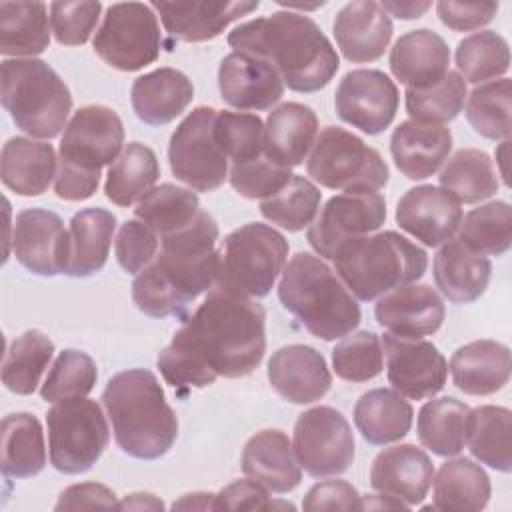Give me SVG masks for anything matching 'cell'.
<instances>
[{"mask_svg": "<svg viewBox=\"0 0 512 512\" xmlns=\"http://www.w3.org/2000/svg\"><path fill=\"white\" fill-rule=\"evenodd\" d=\"M160 238L142 220H126L114 242V254L120 268L128 274L142 272L158 254Z\"/></svg>", "mask_w": 512, "mask_h": 512, "instance_id": "cell-55", "label": "cell"}, {"mask_svg": "<svg viewBox=\"0 0 512 512\" xmlns=\"http://www.w3.org/2000/svg\"><path fill=\"white\" fill-rule=\"evenodd\" d=\"M268 490L256 480H236L214 494V510H266Z\"/></svg>", "mask_w": 512, "mask_h": 512, "instance_id": "cell-58", "label": "cell"}, {"mask_svg": "<svg viewBox=\"0 0 512 512\" xmlns=\"http://www.w3.org/2000/svg\"><path fill=\"white\" fill-rule=\"evenodd\" d=\"M434 464L416 444H396L376 454L370 466V486L398 498L408 508L420 504L432 484Z\"/></svg>", "mask_w": 512, "mask_h": 512, "instance_id": "cell-24", "label": "cell"}, {"mask_svg": "<svg viewBox=\"0 0 512 512\" xmlns=\"http://www.w3.org/2000/svg\"><path fill=\"white\" fill-rule=\"evenodd\" d=\"M376 322L394 336L422 338L440 330L446 306L428 284H406L378 298Z\"/></svg>", "mask_w": 512, "mask_h": 512, "instance_id": "cell-23", "label": "cell"}, {"mask_svg": "<svg viewBox=\"0 0 512 512\" xmlns=\"http://www.w3.org/2000/svg\"><path fill=\"white\" fill-rule=\"evenodd\" d=\"M78 508H118L114 490L98 482L72 484L62 490L54 510H78Z\"/></svg>", "mask_w": 512, "mask_h": 512, "instance_id": "cell-60", "label": "cell"}, {"mask_svg": "<svg viewBox=\"0 0 512 512\" xmlns=\"http://www.w3.org/2000/svg\"><path fill=\"white\" fill-rule=\"evenodd\" d=\"M436 288L454 304H470L478 300L492 276V264L486 256L470 252L458 240L440 246L432 262Z\"/></svg>", "mask_w": 512, "mask_h": 512, "instance_id": "cell-33", "label": "cell"}, {"mask_svg": "<svg viewBox=\"0 0 512 512\" xmlns=\"http://www.w3.org/2000/svg\"><path fill=\"white\" fill-rule=\"evenodd\" d=\"M510 108H512V82L498 78L476 86L466 96V120L476 134L488 140H510Z\"/></svg>", "mask_w": 512, "mask_h": 512, "instance_id": "cell-48", "label": "cell"}, {"mask_svg": "<svg viewBox=\"0 0 512 512\" xmlns=\"http://www.w3.org/2000/svg\"><path fill=\"white\" fill-rule=\"evenodd\" d=\"M54 356V342L40 330L16 336L2 362V384L20 396H30Z\"/></svg>", "mask_w": 512, "mask_h": 512, "instance_id": "cell-43", "label": "cell"}, {"mask_svg": "<svg viewBox=\"0 0 512 512\" xmlns=\"http://www.w3.org/2000/svg\"><path fill=\"white\" fill-rule=\"evenodd\" d=\"M332 30L342 56L354 64L382 58L394 34L390 16L374 0H356L342 6Z\"/></svg>", "mask_w": 512, "mask_h": 512, "instance_id": "cell-25", "label": "cell"}, {"mask_svg": "<svg viewBox=\"0 0 512 512\" xmlns=\"http://www.w3.org/2000/svg\"><path fill=\"white\" fill-rule=\"evenodd\" d=\"M214 134L232 164L250 162L264 154V122L258 114L218 110Z\"/></svg>", "mask_w": 512, "mask_h": 512, "instance_id": "cell-52", "label": "cell"}, {"mask_svg": "<svg viewBox=\"0 0 512 512\" xmlns=\"http://www.w3.org/2000/svg\"><path fill=\"white\" fill-rule=\"evenodd\" d=\"M228 46L270 62L284 86L310 94L326 88L340 68L328 36L306 14L278 10L248 20L228 34Z\"/></svg>", "mask_w": 512, "mask_h": 512, "instance_id": "cell-3", "label": "cell"}, {"mask_svg": "<svg viewBox=\"0 0 512 512\" xmlns=\"http://www.w3.org/2000/svg\"><path fill=\"white\" fill-rule=\"evenodd\" d=\"M268 382L280 398L292 404H312L326 396L332 386V374L316 348L288 344L270 356Z\"/></svg>", "mask_w": 512, "mask_h": 512, "instance_id": "cell-22", "label": "cell"}, {"mask_svg": "<svg viewBox=\"0 0 512 512\" xmlns=\"http://www.w3.org/2000/svg\"><path fill=\"white\" fill-rule=\"evenodd\" d=\"M374 510V508H408L404 502H400L398 498H392L388 494H370V496H360V506L358 510Z\"/></svg>", "mask_w": 512, "mask_h": 512, "instance_id": "cell-64", "label": "cell"}, {"mask_svg": "<svg viewBox=\"0 0 512 512\" xmlns=\"http://www.w3.org/2000/svg\"><path fill=\"white\" fill-rule=\"evenodd\" d=\"M172 510H214V494L212 492L184 494L180 500L172 504Z\"/></svg>", "mask_w": 512, "mask_h": 512, "instance_id": "cell-63", "label": "cell"}, {"mask_svg": "<svg viewBox=\"0 0 512 512\" xmlns=\"http://www.w3.org/2000/svg\"><path fill=\"white\" fill-rule=\"evenodd\" d=\"M412 404L390 388H372L354 404V424L372 446L402 440L412 428Z\"/></svg>", "mask_w": 512, "mask_h": 512, "instance_id": "cell-35", "label": "cell"}, {"mask_svg": "<svg viewBox=\"0 0 512 512\" xmlns=\"http://www.w3.org/2000/svg\"><path fill=\"white\" fill-rule=\"evenodd\" d=\"M102 404L114 440L128 456L156 460L174 446L178 418L154 372L130 368L114 374L102 392Z\"/></svg>", "mask_w": 512, "mask_h": 512, "instance_id": "cell-4", "label": "cell"}, {"mask_svg": "<svg viewBox=\"0 0 512 512\" xmlns=\"http://www.w3.org/2000/svg\"><path fill=\"white\" fill-rule=\"evenodd\" d=\"M458 242L480 256H500L512 240V208L504 200H494L470 210L458 226Z\"/></svg>", "mask_w": 512, "mask_h": 512, "instance_id": "cell-45", "label": "cell"}, {"mask_svg": "<svg viewBox=\"0 0 512 512\" xmlns=\"http://www.w3.org/2000/svg\"><path fill=\"white\" fill-rule=\"evenodd\" d=\"M318 136L316 112L300 102L276 106L264 124V156L278 166H300Z\"/></svg>", "mask_w": 512, "mask_h": 512, "instance_id": "cell-30", "label": "cell"}, {"mask_svg": "<svg viewBox=\"0 0 512 512\" xmlns=\"http://www.w3.org/2000/svg\"><path fill=\"white\" fill-rule=\"evenodd\" d=\"M454 60L464 82L486 84L504 78L510 68V48L498 32L480 30L458 42Z\"/></svg>", "mask_w": 512, "mask_h": 512, "instance_id": "cell-46", "label": "cell"}, {"mask_svg": "<svg viewBox=\"0 0 512 512\" xmlns=\"http://www.w3.org/2000/svg\"><path fill=\"white\" fill-rule=\"evenodd\" d=\"M398 104L400 92L394 80L374 68L346 72L334 94L338 118L368 136H376L392 124Z\"/></svg>", "mask_w": 512, "mask_h": 512, "instance_id": "cell-16", "label": "cell"}, {"mask_svg": "<svg viewBox=\"0 0 512 512\" xmlns=\"http://www.w3.org/2000/svg\"><path fill=\"white\" fill-rule=\"evenodd\" d=\"M96 380L98 368L92 356L82 350L66 348L52 362L40 388V396L52 404L70 398H84L94 390Z\"/></svg>", "mask_w": 512, "mask_h": 512, "instance_id": "cell-50", "label": "cell"}, {"mask_svg": "<svg viewBox=\"0 0 512 512\" xmlns=\"http://www.w3.org/2000/svg\"><path fill=\"white\" fill-rule=\"evenodd\" d=\"M452 384L468 396H490L510 380V348L496 340H474L450 358Z\"/></svg>", "mask_w": 512, "mask_h": 512, "instance_id": "cell-29", "label": "cell"}, {"mask_svg": "<svg viewBox=\"0 0 512 512\" xmlns=\"http://www.w3.org/2000/svg\"><path fill=\"white\" fill-rule=\"evenodd\" d=\"M242 472L268 492H292L302 480V468L282 430L266 428L248 438L240 456Z\"/></svg>", "mask_w": 512, "mask_h": 512, "instance_id": "cell-27", "label": "cell"}, {"mask_svg": "<svg viewBox=\"0 0 512 512\" xmlns=\"http://www.w3.org/2000/svg\"><path fill=\"white\" fill-rule=\"evenodd\" d=\"M192 98V80L184 72L168 66L138 76L130 88L132 108L148 126L170 124L190 106Z\"/></svg>", "mask_w": 512, "mask_h": 512, "instance_id": "cell-31", "label": "cell"}, {"mask_svg": "<svg viewBox=\"0 0 512 512\" xmlns=\"http://www.w3.org/2000/svg\"><path fill=\"white\" fill-rule=\"evenodd\" d=\"M152 10L158 12L164 30L170 38L186 44L206 42L220 36L232 22L258 10V0H234V2H158Z\"/></svg>", "mask_w": 512, "mask_h": 512, "instance_id": "cell-21", "label": "cell"}, {"mask_svg": "<svg viewBox=\"0 0 512 512\" xmlns=\"http://www.w3.org/2000/svg\"><path fill=\"white\" fill-rule=\"evenodd\" d=\"M0 98L16 128L32 138L52 140L72 110L64 80L40 58H10L0 66Z\"/></svg>", "mask_w": 512, "mask_h": 512, "instance_id": "cell-7", "label": "cell"}, {"mask_svg": "<svg viewBox=\"0 0 512 512\" xmlns=\"http://www.w3.org/2000/svg\"><path fill=\"white\" fill-rule=\"evenodd\" d=\"M512 412L504 406H480L470 410L466 446L488 468L508 474L512 470Z\"/></svg>", "mask_w": 512, "mask_h": 512, "instance_id": "cell-39", "label": "cell"}, {"mask_svg": "<svg viewBox=\"0 0 512 512\" xmlns=\"http://www.w3.org/2000/svg\"><path fill=\"white\" fill-rule=\"evenodd\" d=\"M360 494L346 480L316 482L304 496L302 508L308 512L318 510H358Z\"/></svg>", "mask_w": 512, "mask_h": 512, "instance_id": "cell-57", "label": "cell"}, {"mask_svg": "<svg viewBox=\"0 0 512 512\" xmlns=\"http://www.w3.org/2000/svg\"><path fill=\"white\" fill-rule=\"evenodd\" d=\"M12 252L32 274H64L68 264V232L56 212L26 208L16 214Z\"/></svg>", "mask_w": 512, "mask_h": 512, "instance_id": "cell-18", "label": "cell"}, {"mask_svg": "<svg viewBox=\"0 0 512 512\" xmlns=\"http://www.w3.org/2000/svg\"><path fill=\"white\" fill-rule=\"evenodd\" d=\"M292 178V168L268 160L264 154L256 160L232 164L228 170L230 186L248 200H264L282 190Z\"/></svg>", "mask_w": 512, "mask_h": 512, "instance_id": "cell-53", "label": "cell"}, {"mask_svg": "<svg viewBox=\"0 0 512 512\" xmlns=\"http://www.w3.org/2000/svg\"><path fill=\"white\" fill-rule=\"evenodd\" d=\"M218 234L216 220L200 210L188 226L162 236L156 258L132 282L136 308L152 318H182L200 294L216 286Z\"/></svg>", "mask_w": 512, "mask_h": 512, "instance_id": "cell-2", "label": "cell"}, {"mask_svg": "<svg viewBox=\"0 0 512 512\" xmlns=\"http://www.w3.org/2000/svg\"><path fill=\"white\" fill-rule=\"evenodd\" d=\"M160 176L154 150L142 142H128L116 162L108 168L104 194L116 206H132L148 194Z\"/></svg>", "mask_w": 512, "mask_h": 512, "instance_id": "cell-41", "label": "cell"}, {"mask_svg": "<svg viewBox=\"0 0 512 512\" xmlns=\"http://www.w3.org/2000/svg\"><path fill=\"white\" fill-rule=\"evenodd\" d=\"M116 216L106 208H84L76 212L68 228V264L64 274L88 278L100 272L108 260Z\"/></svg>", "mask_w": 512, "mask_h": 512, "instance_id": "cell-34", "label": "cell"}, {"mask_svg": "<svg viewBox=\"0 0 512 512\" xmlns=\"http://www.w3.org/2000/svg\"><path fill=\"white\" fill-rule=\"evenodd\" d=\"M432 480L434 510L480 512L490 500V478L484 468L470 458L446 460Z\"/></svg>", "mask_w": 512, "mask_h": 512, "instance_id": "cell-36", "label": "cell"}, {"mask_svg": "<svg viewBox=\"0 0 512 512\" xmlns=\"http://www.w3.org/2000/svg\"><path fill=\"white\" fill-rule=\"evenodd\" d=\"M282 306L316 338L340 340L358 328L360 304L338 274L310 252H296L278 284Z\"/></svg>", "mask_w": 512, "mask_h": 512, "instance_id": "cell-5", "label": "cell"}, {"mask_svg": "<svg viewBox=\"0 0 512 512\" xmlns=\"http://www.w3.org/2000/svg\"><path fill=\"white\" fill-rule=\"evenodd\" d=\"M2 474L32 478L46 466V444L40 420L30 412H14L2 420Z\"/></svg>", "mask_w": 512, "mask_h": 512, "instance_id": "cell-38", "label": "cell"}, {"mask_svg": "<svg viewBox=\"0 0 512 512\" xmlns=\"http://www.w3.org/2000/svg\"><path fill=\"white\" fill-rule=\"evenodd\" d=\"M386 222V200L380 192L336 194L314 222L308 226L306 240L322 260H332L334 252L348 240L372 234Z\"/></svg>", "mask_w": 512, "mask_h": 512, "instance_id": "cell-15", "label": "cell"}, {"mask_svg": "<svg viewBox=\"0 0 512 512\" xmlns=\"http://www.w3.org/2000/svg\"><path fill=\"white\" fill-rule=\"evenodd\" d=\"M450 64V48L444 38L428 28L402 34L390 48L388 66L392 76L412 90L438 84Z\"/></svg>", "mask_w": 512, "mask_h": 512, "instance_id": "cell-26", "label": "cell"}, {"mask_svg": "<svg viewBox=\"0 0 512 512\" xmlns=\"http://www.w3.org/2000/svg\"><path fill=\"white\" fill-rule=\"evenodd\" d=\"M440 188L450 192L460 204H478L494 196L500 188L498 170L484 150L462 148L452 154L440 170Z\"/></svg>", "mask_w": 512, "mask_h": 512, "instance_id": "cell-42", "label": "cell"}, {"mask_svg": "<svg viewBox=\"0 0 512 512\" xmlns=\"http://www.w3.org/2000/svg\"><path fill=\"white\" fill-rule=\"evenodd\" d=\"M218 90L222 100L240 110H268L284 94V82L278 70L264 58L230 52L218 66Z\"/></svg>", "mask_w": 512, "mask_h": 512, "instance_id": "cell-19", "label": "cell"}, {"mask_svg": "<svg viewBox=\"0 0 512 512\" xmlns=\"http://www.w3.org/2000/svg\"><path fill=\"white\" fill-rule=\"evenodd\" d=\"M266 352V312L254 298L214 288L174 332L156 366L174 388L252 374Z\"/></svg>", "mask_w": 512, "mask_h": 512, "instance_id": "cell-1", "label": "cell"}, {"mask_svg": "<svg viewBox=\"0 0 512 512\" xmlns=\"http://www.w3.org/2000/svg\"><path fill=\"white\" fill-rule=\"evenodd\" d=\"M98 186H100V172L58 162V172L54 178V192L58 198L68 202H82L94 196Z\"/></svg>", "mask_w": 512, "mask_h": 512, "instance_id": "cell-59", "label": "cell"}, {"mask_svg": "<svg viewBox=\"0 0 512 512\" xmlns=\"http://www.w3.org/2000/svg\"><path fill=\"white\" fill-rule=\"evenodd\" d=\"M468 416L470 406L452 396L428 400L416 420L420 444L442 458L458 456L466 446Z\"/></svg>", "mask_w": 512, "mask_h": 512, "instance_id": "cell-40", "label": "cell"}, {"mask_svg": "<svg viewBox=\"0 0 512 512\" xmlns=\"http://www.w3.org/2000/svg\"><path fill=\"white\" fill-rule=\"evenodd\" d=\"M460 220L462 204L440 186H414L396 204V224L430 248L448 242Z\"/></svg>", "mask_w": 512, "mask_h": 512, "instance_id": "cell-20", "label": "cell"}, {"mask_svg": "<svg viewBox=\"0 0 512 512\" xmlns=\"http://www.w3.org/2000/svg\"><path fill=\"white\" fill-rule=\"evenodd\" d=\"M452 150V132L440 124L400 122L390 136L394 166L408 180H424L440 170Z\"/></svg>", "mask_w": 512, "mask_h": 512, "instance_id": "cell-28", "label": "cell"}, {"mask_svg": "<svg viewBox=\"0 0 512 512\" xmlns=\"http://www.w3.org/2000/svg\"><path fill=\"white\" fill-rule=\"evenodd\" d=\"M386 374L392 388L408 400L436 396L448 378V362L442 352L424 338H406L386 332L382 338Z\"/></svg>", "mask_w": 512, "mask_h": 512, "instance_id": "cell-17", "label": "cell"}, {"mask_svg": "<svg viewBox=\"0 0 512 512\" xmlns=\"http://www.w3.org/2000/svg\"><path fill=\"white\" fill-rule=\"evenodd\" d=\"M306 172L316 184L344 194L378 192L390 176L378 150L340 126L320 130L306 158Z\"/></svg>", "mask_w": 512, "mask_h": 512, "instance_id": "cell-9", "label": "cell"}, {"mask_svg": "<svg viewBox=\"0 0 512 512\" xmlns=\"http://www.w3.org/2000/svg\"><path fill=\"white\" fill-rule=\"evenodd\" d=\"M94 52L120 72H136L160 56L158 16L144 2H116L106 8L92 40Z\"/></svg>", "mask_w": 512, "mask_h": 512, "instance_id": "cell-11", "label": "cell"}, {"mask_svg": "<svg viewBox=\"0 0 512 512\" xmlns=\"http://www.w3.org/2000/svg\"><path fill=\"white\" fill-rule=\"evenodd\" d=\"M382 10L388 14V16H396L400 20H416L420 18L426 10L432 8V2H394V0H384L382 4Z\"/></svg>", "mask_w": 512, "mask_h": 512, "instance_id": "cell-61", "label": "cell"}, {"mask_svg": "<svg viewBox=\"0 0 512 512\" xmlns=\"http://www.w3.org/2000/svg\"><path fill=\"white\" fill-rule=\"evenodd\" d=\"M48 8L54 38L62 46L86 44L102 12V4L98 0L52 2Z\"/></svg>", "mask_w": 512, "mask_h": 512, "instance_id": "cell-54", "label": "cell"}, {"mask_svg": "<svg viewBox=\"0 0 512 512\" xmlns=\"http://www.w3.org/2000/svg\"><path fill=\"white\" fill-rule=\"evenodd\" d=\"M332 262L352 296L372 302L420 280L428 268V254L406 236L384 230L344 242L334 252Z\"/></svg>", "mask_w": 512, "mask_h": 512, "instance_id": "cell-6", "label": "cell"}, {"mask_svg": "<svg viewBox=\"0 0 512 512\" xmlns=\"http://www.w3.org/2000/svg\"><path fill=\"white\" fill-rule=\"evenodd\" d=\"M498 12V2H436V14L444 26L454 32L478 30L492 22Z\"/></svg>", "mask_w": 512, "mask_h": 512, "instance_id": "cell-56", "label": "cell"}, {"mask_svg": "<svg viewBox=\"0 0 512 512\" xmlns=\"http://www.w3.org/2000/svg\"><path fill=\"white\" fill-rule=\"evenodd\" d=\"M198 212L200 200L196 192L168 182L154 186L136 202L134 208V216L150 226L158 238L188 226Z\"/></svg>", "mask_w": 512, "mask_h": 512, "instance_id": "cell-44", "label": "cell"}, {"mask_svg": "<svg viewBox=\"0 0 512 512\" xmlns=\"http://www.w3.org/2000/svg\"><path fill=\"white\" fill-rule=\"evenodd\" d=\"M320 200L322 192L312 180L292 174L282 190L260 200V214L288 232H300L314 222L320 210Z\"/></svg>", "mask_w": 512, "mask_h": 512, "instance_id": "cell-47", "label": "cell"}, {"mask_svg": "<svg viewBox=\"0 0 512 512\" xmlns=\"http://www.w3.org/2000/svg\"><path fill=\"white\" fill-rule=\"evenodd\" d=\"M468 90L466 82L456 70H448L446 76L424 90L406 88L404 102L410 120L422 124H440L452 122L464 108Z\"/></svg>", "mask_w": 512, "mask_h": 512, "instance_id": "cell-49", "label": "cell"}, {"mask_svg": "<svg viewBox=\"0 0 512 512\" xmlns=\"http://www.w3.org/2000/svg\"><path fill=\"white\" fill-rule=\"evenodd\" d=\"M332 368L346 382H368L380 376L384 368V350L380 336L372 330L350 332L332 348Z\"/></svg>", "mask_w": 512, "mask_h": 512, "instance_id": "cell-51", "label": "cell"}, {"mask_svg": "<svg viewBox=\"0 0 512 512\" xmlns=\"http://www.w3.org/2000/svg\"><path fill=\"white\" fill-rule=\"evenodd\" d=\"M50 464L62 474L88 472L110 444V428L96 400L70 398L46 414Z\"/></svg>", "mask_w": 512, "mask_h": 512, "instance_id": "cell-10", "label": "cell"}, {"mask_svg": "<svg viewBox=\"0 0 512 512\" xmlns=\"http://www.w3.org/2000/svg\"><path fill=\"white\" fill-rule=\"evenodd\" d=\"M124 150V126L120 116L104 104L78 108L60 138L58 162L102 172Z\"/></svg>", "mask_w": 512, "mask_h": 512, "instance_id": "cell-14", "label": "cell"}, {"mask_svg": "<svg viewBox=\"0 0 512 512\" xmlns=\"http://www.w3.org/2000/svg\"><path fill=\"white\" fill-rule=\"evenodd\" d=\"M216 114L218 110L212 106H198L170 136V170L176 180L196 192H212L228 180V158L214 134Z\"/></svg>", "mask_w": 512, "mask_h": 512, "instance_id": "cell-12", "label": "cell"}, {"mask_svg": "<svg viewBox=\"0 0 512 512\" xmlns=\"http://www.w3.org/2000/svg\"><path fill=\"white\" fill-rule=\"evenodd\" d=\"M288 260V240L268 224L248 222L232 230L218 248L216 288L264 298Z\"/></svg>", "mask_w": 512, "mask_h": 512, "instance_id": "cell-8", "label": "cell"}, {"mask_svg": "<svg viewBox=\"0 0 512 512\" xmlns=\"http://www.w3.org/2000/svg\"><path fill=\"white\" fill-rule=\"evenodd\" d=\"M58 172V158L48 142L24 136L10 138L0 152L2 184L18 196H40Z\"/></svg>", "mask_w": 512, "mask_h": 512, "instance_id": "cell-32", "label": "cell"}, {"mask_svg": "<svg viewBox=\"0 0 512 512\" xmlns=\"http://www.w3.org/2000/svg\"><path fill=\"white\" fill-rule=\"evenodd\" d=\"M48 6L44 2H0V54L34 58L50 44Z\"/></svg>", "mask_w": 512, "mask_h": 512, "instance_id": "cell-37", "label": "cell"}, {"mask_svg": "<svg viewBox=\"0 0 512 512\" xmlns=\"http://www.w3.org/2000/svg\"><path fill=\"white\" fill-rule=\"evenodd\" d=\"M354 448L348 420L332 406H314L302 412L294 424V456L300 468L314 478L346 472L354 460Z\"/></svg>", "mask_w": 512, "mask_h": 512, "instance_id": "cell-13", "label": "cell"}, {"mask_svg": "<svg viewBox=\"0 0 512 512\" xmlns=\"http://www.w3.org/2000/svg\"><path fill=\"white\" fill-rule=\"evenodd\" d=\"M120 510H162L164 502L150 492H134L128 494L122 502H118Z\"/></svg>", "mask_w": 512, "mask_h": 512, "instance_id": "cell-62", "label": "cell"}]
</instances>
